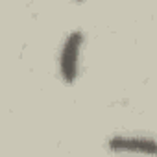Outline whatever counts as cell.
I'll use <instances>...</instances> for the list:
<instances>
[{
  "label": "cell",
  "instance_id": "6da1fadb",
  "mask_svg": "<svg viewBox=\"0 0 157 157\" xmlns=\"http://www.w3.org/2000/svg\"><path fill=\"white\" fill-rule=\"evenodd\" d=\"M83 44H85V33L82 30H72L61 43L57 54V72L63 83L67 85H72L80 76Z\"/></svg>",
  "mask_w": 157,
  "mask_h": 157
},
{
  "label": "cell",
  "instance_id": "7a4b0ae2",
  "mask_svg": "<svg viewBox=\"0 0 157 157\" xmlns=\"http://www.w3.org/2000/svg\"><path fill=\"white\" fill-rule=\"evenodd\" d=\"M107 148L115 153L128 155H157V137L148 133H115L107 139Z\"/></svg>",
  "mask_w": 157,
  "mask_h": 157
}]
</instances>
